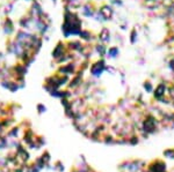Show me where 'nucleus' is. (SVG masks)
<instances>
[{"label":"nucleus","mask_w":174,"mask_h":172,"mask_svg":"<svg viewBox=\"0 0 174 172\" xmlns=\"http://www.w3.org/2000/svg\"><path fill=\"white\" fill-rule=\"evenodd\" d=\"M2 29H4V32L7 36H11L13 32H15V26H14L13 20L9 19V17H6L4 23H2Z\"/></svg>","instance_id":"f257e3e1"},{"label":"nucleus","mask_w":174,"mask_h":172,"mask_svg":"<svg viewBox=\"0 0 174 172\" xmlns=\"http://www.w3.org/2000/svg\"><path fill=\"white\" fill-rule=\"evenodd\" d=\"M66 54V49H65V45L59 43L57 44V46L53 49L52 51V57L55 58L56 60H59L62 57H64Z\"/></svg>","instance_id":"f03ea898"},{"label":"nucleus","mask_w":174,"mask_h":172,"mask_svg":"<svg viewBox=\"0 0 174 172\" xmlns=\"http://www.w3.org/2000/svg\"><path fill=\"white\" fill-rule=\"evenodd\" d=\"M103 65H105V62L101 60V61H98V62H95L91 68V72L93 75H99L102 71H103Z\"/></svg>","instance_id":"7ed1b4c3"},{"label":"nucleus","mask_w":174,"mask_h":172,"mask_svg":"<svg viewBox=\"0 0 174 172\" xmlns=\"http://www.w3.org/2000/svg\"><path fill=\"white\" fill-rule=\"evenodd\" d=\"M100 14L102 15L106 20H108V19L112 17L113 11H112V8L109 7V6H102V7L100 8Z\"/></svg>","instance_id":"20e7f679"},{"label":"nucleus","mask_w":174,"mask_h":172,"mask_svg":"<svg viewBox=\"0 0 174 172\" xmlns=\"http://www.w3.org/2000/svg\"><path fill=\"white\" fill-rule=\"evenodd\" d=\"M109 36H110V34H109V31H108L107 28H103V29L100 31V34H99L100 41L103 42V43H107V42L109 41Z\"/></svg>","instance_id":"39448f33"},{"label":"nucleus","mask_w":174,"mask_h":172,"mask_svg":"<svg viewBox=\"0 0 174 172\" xmlns=\"http://www.w3.org/2000/svg\"><path fill=\"white\" fill-rule=\"evenodd\" d=\"M13 7H14V1H11V2H7L6 6H5V14H9L12 11H13Z\"/></svg>","instance_id":"423d86ee"}]
</instances>
